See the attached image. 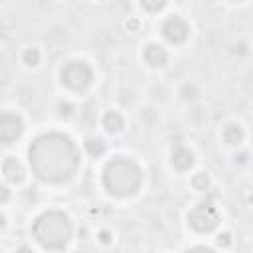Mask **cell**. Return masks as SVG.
I'll list each match as a JSON object with an SVG mask.
<instances>
[{
  "mask_svg": "<svg viewBox=\"0 0 253 253\" xmlns=\"http://www.w3.org/2000/svg\"><path fill=\"white\" fill-rule=\"evenodd\" d=\"M30 164L38 178L45 182L69 180L79 164V154L69 136L59 132L40 134L30 146Z\"/></svg>",
  "mask_w": 253,
  "mask_h": 253,
  "instance_id": "6da1fadb",
  "label": "cell"
},
{
  "mask_svg": "<svg viewBox=\"0 0 253 253\" xmlns=\"http://www.w3.org/2000/svg\"><path fill=\"white\" fill-rule=\"evenodd\" d=\"M103 182L107 186V190L113 196L119 198H126L132 196L142 182V172L140 168L128 160V158H115L105 166L103 172Z\"/></svg>",
  "mask_w": 253,
  "mask_h": 253,
  "instance_id": "7a4b0ae2",
  "label": "cell"
},
{
  "mask_svg": "<svg viewBox=\"0 0 253 253\" xmlns=\"http://www.w3.org/2000/svg\"><path fill=\"white\" fill-rule=\"evenodd\" d=\"M34 235L45 249H61L71 237V223L61 211H45L36 219Z\"/></svg>",
  "mask_w": 253,
  "mask_h": 253,
  "instance_id": "3957f363",
  "label": "cell"
},
{
  "mask_svg": "<svg viewBox=\"0 0 253 253\" xmlns=\"http://www.w3.org/2000/svg\"><path fill=\"white\" fill-rule=\"evenodd\" d=\"M91 69L85 61H71L61 71V81L73 91H83L91 83Z\"/></svg>",
  "mask_w": 253,
  "mask_h": 253,
  "instance_id": "277c9868",
  "label": "cell"
},
{
  "mask_svg": "<svg viewBox=\"0 0 253 253\" xmlns=\"http://www.w3.org/2000/svg\"><path fill=\"white\" fill-rule=\"evenodd\" d=\"M188 219H190V225H192L196 231L208 233V231L215 229V225H217V221H219V215H217V210H215L211 204H200V206H196V208L190 211Z\"/></svg>",
  "mask_w": 253,
  "mask_h": 253,
  "instance_id": "5b68a950",
  "label": "cell"
},
{
  "mask_svg": "<svg viewBox=\"0 0 253 253\" xmlns=\"http://www.w3.org/2000/svg\"><path fill=\"white\" fill-rule=\"evenodd\" d=\"M24 130V123L14 113H0V142H14Z\"/></svg>",
  "mask_w": 253,
  "mask_h": 253,
  "instance_id": "8992f818",
  "label": "cell"
},
{
  "mask_svg": "<svg viewBox=\"0 0 253 253\" xmlns=\"http://www.w3.org/2000/svg\"><path fill=\"white\" fill-rule=\"evenodd\" d=\"M162 34H164V38L168 42L180 43V42H184L188 38V26H186V22L182 18H176L174 16V18H168L162 24Z\"/></svg>",
  "mask_w": 253,
  "mask_h": 253,
  "instance_id": "52a82bcc",
  "label": "cell"
},
{
  "mask_svg": "<svg viewBox=\"0 0 253 253\" xmlns=\"http://www.w3.org/2000/svg\"><path fill=\"white\" fill-rule=\"evenodd\" d=\"M2 172L6 174V178L14 184H20L24 180V166L16 160V158H6L2 164Z\"/></svg>",
  "mask_w": 253,
  "mask_h": 253,
  "instance_id": "ba28073f",
  "label": "cell"
},
{
  "mask_svg": "<svg viewBox=\"0 0 253 253\" xmlns=\"http://www.w3.org/2000/svg\"><path fill=\"white\" fill-rule=\"evenodd\" d=\"M172 162H174V166H176L178 170H188V168L194 164V154H192L188 148L178 146V148L174 150V154H172Z\"/></svg>",
  "mask_w": 253,
  "mask_h": 253,
  "instance_id": "9c48e42d",
  "label": "cell"
},
{
  "mask_svg": "<svg viewBox=\"0 0 253 253\" xmlns=\"http://www.w3.org/2000/svg\"><path fill=\"white\" fill-rule=\"evenodd\" d=\"M144 59H146L150 65H154V67H160V65L166 63V51H164L160 45L150 43V45L144 49Z\"/></svg>",
  "mask_w": 253,
  "mask_h": 253,
  "instance_id": "30bf717a",
  "label": "cell"
},
{
  "mask_svg": "<svg viewBox=\"0 0 253 253\" xmlns=\"http://www.w3.org/2000/svg\"><path fill=\"white\" fill-rule=\"evenodd\" d=\"M103 125H105V128H107L109 132H117V130H121V128L125 126V121H123V117H121L119 113L109 111V113L103 117Z\"/></svg>",
  "mask_w": 253,
  "mask_h": 253,
  "instance_id": "8fae6325",
  "label": "cell"
},
{
  "mask_svg": "<svg viewBox=\"0 0 253 253\" xmlns=\"http://www.w3.org/2000/svg\"><path fill=\"white\" fill-rule=\"evenodd\" d=\"M223 138H225L227 144H239L241 138H243L241 126H237V125H227V126L223 128Z\"/></svg>",
  "mask_w": 253,
  "mask_h": 253,
  "instance_id": "7c38bea8",
  "label": "cell"
},
{
  "mask_svg": "<svg viewBox=\"0 0 253 253\" xmlns=\"http://www.w3.org/2000/svg\"><path fill=\"white\" fill-rule=\"evenodd\" d=\"M85 148H87V152H89L91 156H101V154L105 152V142H103L101 138H87Z\"/></svg>",
  "mask_w": 253,
  "mask_h": 253,
  "instance_id": "4fadbf2b",
  "label": "cell"
},
{
  "mask_svg": "<svg viewBox=\"0 0 253 253\" xmlns=\"http://www.w3.org/2000/svg\"><path fill=\"white\" fill-rule=\"evenodd\" d=\"M24 63H28V65H38L40 63V51L36 49V47H28L26 51H24Z\"/></svg>",
  "mask_w": 253,
  "mask_h": 253,
  "instance_id": "5bb4252c",
  "label": "cell"
},
{
  "mask_svg": "<svg viewBox=\"0 0 253 253\" xmlns=\"http://www.w3.org/2000/svg\"><path fill=\"white\" fill-rule=\"evenodd\" d=\"M192 184H194L196 190H206L210 182H208V176H206V174H196L194 180H192Z\"/></svg>",
  "mask_w": 253,
  "mask_h": 253,
  "instance_id": "9a60e30c",
  "label": "cell"
},
{
  "mask_svg": "<svg viewBox=\"0 0 253 253\" xmlns=\"http://www.w3.org/2000/svg\"><path fill=\"white\" fill-rule=\"evenodd\" d=\"M142 6H144L146 10H160V8L166 6V2H142Z\"/></svg>",
  "mask_w": 253,
  "mask_h": 253,
  "instance_id": "2e32d148",
  "label": "cell"
},
{
  "mask_svg": "<svg viewBox=\"0 0 253 253\" xmlns=\"http://www.w3.org/2000/svg\"><path fill=\"white\" fill-rule=\"evenodd\" d=\"M217 243H219L221 247H227V245L231 243V239H229V235H227V233H221V235L217 237Z\"/></svg>",
  "mask_w": 253,
  "mask_h": 253,
  "instance_id": "e0dca14e",
  "label": "cell"
},
{
  "mask_svg": "<svg viewBox=\"0 0 253 253\" xmlns=\"http://www.w3.org/2000/svg\"><path fill=\"white\" fill-rule=\"evenodd\" d=\"M8 198H10V192H8V188H6L4 184H0V204H2V202H6Z\"/></svg>",
  "mask_w": 253,
  "mask_h": 253,
  "instance_id": "ac0fdd59",
  "label": "cell"
},
{
  "mask_svg": "<svg viewBox=\"0 0 253 253\" xmlns=\"http://www.w3.org/2000/svg\"><path fill=\"white\" fill-rule=\"evenodd\" d=\"M188 253H215V251H211V249H208V247H194V249H190Z\"/></svg>",
  "mask_w": 253,
  "mask_h": 253,
  "instance_id": "d6986e66",
  "label": "cell"
},
{
  "mask_svg": "<svg viewBox=\"0 0 253 253\" xmlns=\"http://www.w3.org/2000/svg\"><path fill=\"white\" fill-rule=\"evenodd\" d=\"M71 113V105H59V115H69Z\"/></svg>",
  "mask_w": 253,
  "mask_h": 253,
  "instance_id": "ffe728a7",
  "label": "cell"
},
{
  "mask_svg": "<svg viewBox=\"0 0 253 253\" xmlns=\"http://www.w3.org/2000/svg\"><path fill=\"white\" fill-rule=\"evenodd\" d=\"M101 241H103V243H109V241H111V235H109L107 231H103V233H101Z\"/></svg>",
  "mask_w": 253,
  "mask_h": 253,
  "instance_id": "44dd1931",
  "label": "cell"
},
{
  "mask_svg": "<svg viewBox=\"0 0 253 253\" xmlns=\"http://www.w3.org/2000/svg\"><path fill=\"white\" fill-rule=\"evenodd\" d=\"M16 253H32V249H28V247H20Z\"/></svg>",
  "mask_w": 253,
  "mask_h": 253,
  "instance_id": "7402d4cb",
  "label": "cell"
},
{
  "mask_svg": "<svg viewBox=\"0 0 253 253\" xmlns=\"http://www.w3.org/2000/svg\"><path fill=\"white\" fill-rule=\"evenodd\" d=\"M2 223H4V217H0V225H2Z\"/></svg>",
  "mask_w": 253,
  "mask_h": 253,
  "instance_id": "603a6c76",
  "label": "cell"
}]
</instances>
